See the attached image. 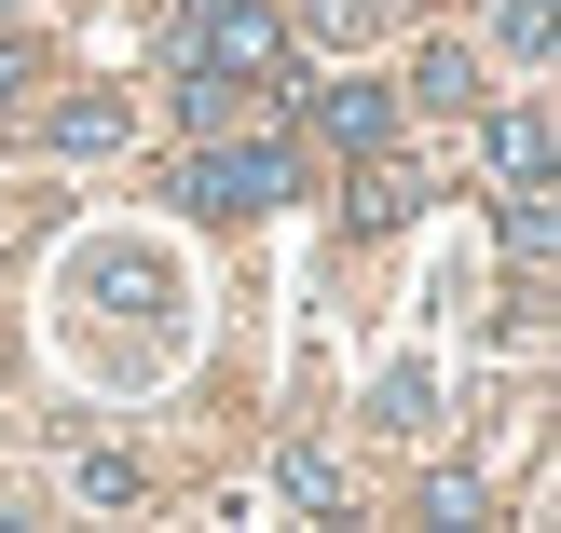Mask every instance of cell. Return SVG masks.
<instances>
[{
    "label": "cell",
    "mask_w": 561,
    "mask_h": 533,
    "mask_svg": "<svg viewBox=\"0 0 561 533\" xmlns=\"http://www.w3.org/2000/svg\"><path fill=\"white\" fill-rule=\"evenodd\" d=\"M274 493H288V507H343V465H329V452H274Z\"/></svg>",
    "instance_id": "cell-4"
},
{
    "label": "cell",
    "mask_w": 561,
    "mask_h": 533,
    "mask_svg": "<svg viewBox=\"0 0 561 533\" xmlns=\"http://www.w3.org/2000/svg\"><path fill=\"white\" fill-rule=\"evenodd\" d=\"M179 192H192L206 219H261V206H288V192H301V151H288V137H247V151H192V164H179Z\"/></svg>",
    "instance_id": "cell-1"
},
{
    "label": "cell",
    "mask_w": 561,
    "mask_h": 533,
    "mask_svg": "<svg viewBox=\"0 0 561 533\" xmlns=\"http://www.w3.org/2000/svg\"><path fill=\"white\" fill-rule=\"evenodd\" d=\"M507 55H520V69L548 55V0H507Z\"/></svg>",
    "instance_id": "cell-7"
},
{
    "label": "cell",
    "mask_w": 561,
    "mask_h": 533,
    "mask_svg": "<svg viewBox=\"0 0 561 533\" xmlns=\"http://www.w3.org/2000/svg\"><path fill=\"white\" fill-rule=\"evenodd\" d=\"M14 82H27V55H14V42H0V96H14Z\"/></svg>",
    "instance_id": "cell-8"
},
{
    "label": "cell",
    "mask_w": 561,
    "mask_h": 533,
    "mask_svg": "<svg viewBox=\"0 0 561 533\" xmlns=\"http://www.w3.org/2000/svg\"><path fill=\"white\" fill-rule=\"evenodd\" d=\"M55 151H124V109H110V96H69V109H55Z\"/></svg>",
    "instance_id": "cell-5"
},
{
    "label": "cell",
    "mask_w": 561,
    "mask_h": 533,
    "mask_svg": "<svg viewBox=\"0 0 561 533\" xmlns=\"http://www.w3.org/2000/svg\"><path fill=\"white\" fill-rule=\"evenodd\" d=\"M480 151H493V178H507V192H520V178H548V109H507Z\"/></svg>",
    "instance_id": "cell-3"
},
{
    "label": "cell",
    "mask_w": 561,
    "mask_h": 533,
    "mask_svg": "<svg viewBox=\"0 0 561 533\" xmlns=\"http://www.w3.org/2000/svg\"><path fill=\"white\" fill-rule=\"evenodd\" d=\"M411 96H425V109H480V69H466V55H453V42H438V55H425V69H411Z\"/></svg>",
    "instance_id": "cell-6"
},
{
    "label": "cell",
    "mask_w": 561,
    "mask_h": 533,
    "mask_svg": "<svg viewBox=\"0 0 561 533\" xmlns=\"http://www.w3.org/2000/svg\"><path fill=\"white\" fill-rule=\"evenodd\" d=\"M316 124H329V151L383 164V137H398V96H383V82H329V96H316Z\"/></svg>",
    "instance_id": "cell-2"
}]
</instances>
